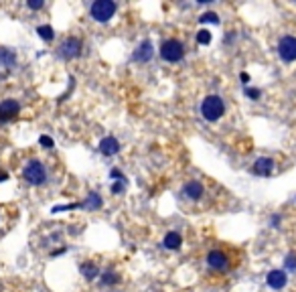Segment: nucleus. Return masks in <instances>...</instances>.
Segmentation results:
<instances>
[{
  "label": "nucleus",
  "mask_w": 296,
  "mask_h": 292,
  "mask_svg": "<svg viewBox=\"0 0 296 292\" xmlns=\"http://www.w3.org/2000/svg\"><path fill=\"white\" fill-rule=\"evenodd\" d=\"M112 179H114V181H124V175H122L118 169H112Z\"/></svg>",
  "instance_id": "27"
},
{
  "label": "nucleus",
  "mask_w": 296,
  "mask_h": 292,
  "mask_svg": "<svg viewBox=\"0 0 296 292\" xmlns=\"http://www.w3.org/2000/svg\"><path fill=\"white\" fill-rule=\"evenodd\" d=\"M199 23H213V25H219V17H217L215 13H205V15H201Z\"/></svg>",
  "instance_id": "21"
},
{
  "label": "nucleus",
  "mask_w": 296,
  "mask_h": 292,
  "mask_svg": "<svg viewBox=\"0 0 296 292\" xmlns=\"http://www.w3.org/2000/svg\"><path fill=\"white\" fill-rule=\"evenodd\" d=\"M201 114L207 122H217L225 114V104L219 95H207L201 104Z\"/></svg>",
  "instance_id": "1"
},
{
  "label": "nucleus",
  "mask_w": 296,
  "mask_h": 292,
  "mask_svg": "<svg viewBox=\"0 0 296 292\" xmlns=\"http://www.w3.org/2000/svg\"><path fill=\"white\" fill-rule=\"evenodd\" d=\"M272 171H274V161L268 159V157H262L254 163V173L260 175V177H270Z\"/></svg>",
  "instance_id": "12"
},
{
  "label": "nucleus",
  "mask_w": 296,
  "mask_h": 292,
  "mask_svg": "<svg viewBox=\"0 0 296 292\" xmlns=\"http://www.w3.org/2000/svg\"><path fill=\"white\" fill-rule=\"evenodd\" d=\"M39 144L45 146V149H53V146H55V142H53L51 136H41V138H39Z\"/></svg>",
  "instance_id": "23"
},
{
  "label": "nucleus",
  "mask_w": 296,
  "mask_h": 292,
  "mask_svg": "<svg viewBox=\"0 0 296 292\" xmlns=\"http://www.w3.org/2000/svg\"><path fill=\"white\" fill-rule=\"evenodd\" d=\"M211 39H213V35L207 29H201L199 33H197V43H199V45H209Z\"/></svg>",
  "instance_id": "20"
},
{
  "label": "nucleus",
  "mask_w": 296,
  "mask_h": 292,
  "mask_svg": "<svg viewBox=\"0 0 296 292\" xmlns=\"http://www.w3.org/2000/svg\"><path fill=\"white\" fill-rule=\"evenodd\" d=\"M89 15L97 23H108L116 15V3H112V0H95L89 9Z\"/></svg>",
  "instance_id": "3"
},
{
  "label": "nucleus",
  "mask_w": 296,
  "mask_h": 292,
  "mask_svg": "<svg viewBox=\"0 0 296 292\" xmlns=\"http://www.w3.org/2000/svg\"><path fill=\"white\" fill-rule=\"evenodd\" d=\"M37 35H39L43 41H53V39H55V31H53L51 25H41V27L37 29Z\"/></svg>",
  "instance_id": "18"
},
{
  "label": "nucleus",
  "mask_w": 296,
  "mask_h": 292,
  "mask_svg": "<svg viewBox=\"0 0 296 292\" xmlns=\"http://www.w3.org/2000/svg\"><path fill=\"white\" fill-rule=\"evenodd\" d=\"M81 49H83L81 41L75 39V37H69V39H65V41L61 43V47H59V55H61L63 59L69 61V59H75V57L81 55Z\"/></svg>",
  "instance_id": "5"
},
{
  "label": "nucleus",
  "mask_w": 296,
  "mask_h": 292,
  "mask_svg": "<svg viewBox=\"0 0 296 292\" xmlns=\"http://www.w3.org/2000/svg\"><path fill=\"white\" fill-rule=\"evenodd\" d=\"M181 243H183V237H181L177 231H169V233L165 235V239H163V246H165L167 250H179Z\"/></svg>",
  "instance_id": "14"
},
{
  "label": "nucleus",
  "mask_w": 296,
  "mask_h": 292,
  "mask_svg": "<svg viewBox=\"0 0 296 292\" xmlns=\"http://www.w3.org/2000/svg\"><path fill=\"white\" fill-rule=\"evenodd\" d=\"M17 63V53L13 49H7V47H0V65L5 67H13Z\"/></svg>",
  "instance_id": "15"
},
{
  "label": "nucleus",
  "mask_w": 296,
  "mask_h": 292,
  "mask_svg": "<svg viewBox=\"0 0 296 292\" xmlns=\"http://www.w3.org/2000/svg\"><path fill=\"white\" fill-rule=\"evenodd\" d=\"M286 268L288 270H296V254H288L286 256Z\"/></svg>",
  "instance_id": "24"
},
{
  "label": "nucleus",
  "mask_w": 296,
  "mask_h": 292,
  "mask_svg": "<svg viewBox=\"0 0 296 292\" xmlns=\"http://www.w3.org/2000/svg\"><path fill=\"white\" fill-rule=\"evenodd\" d=\"M270 225H272V227H278V225H280V217H278V215H272Z\"/></svg>",
  "instance_id": "28"
},
{
  "label": "nucleus",
  "mask_w": 296,
  "mask_h": 292,
  "mask_svg": "<svg viewBox=\"0 0 296 292\" xmlns=\"http://www.w3.org/2000/svg\"><path fill=\"white\" fill-rule=\"evenodd\" d=\"M5 181H9V175L5 171H0V183H5Z\"/></svg>",
  "instance_id": "30"
},
{
  "label": "nucleus",
  "mask_w": 296,
  "mask_h": 292,
  "mask_svg": "<svg viewBox=\"0 0 296 292\" xmlns=\"http://www.w3.org/2000/svg\"><path fill=\"white\" fill-rule=\"evenodd\" d=\"M245 95L250 97V100H260L262 97V91L258 87H245Z\"/></svg>",
  "instance_id": "22"
},
{
  "label": "nucleus",
  "mask_w": 296,
  "mask_h": 292,
  "mask_svg": "<svg viewBox=\"0 0 296 292\" xmlns=\"http://www.w3.org/2000/svg\"><path fill=\"white\" fill-rule=\"evenodd\" d=\"M239 79L243 81V85H248V81H250V75H248V73H241V75H239Z\"/></svg>",
  "instance_id": "29"
},
{
  "label": "nucleus",
  "mask_w": 296,
  "mask_h": 292,
  "mask_svg": "<svg viewBox=\"0 0 296 292\" xmlns=\"http://www.w3.org/2000/svg\"><path fill=\"white\" fill-rule=\"evenodd\" d=\"M97 149H100V153L104 157H114V155L120 153V142L114 136H106V138L100 140V146H97Z\"/></svg>",
  "instance_id": "11"
},
{
  "label": "nucleus",
  "mask_w": 296,
  "mask_h": 292,
  "mask_svg": "<svg viewBox=\"0 0 296 292\" xmlns=\"http://www.w3.org/2000/svg\"><path fill=\"white\" fill-rule=\"evenodd\" d=\"M185 195L189 199H193V201H199L203 197V185L197 183V181H189L185 185Z\"/></svg>",
  "instance_id": "13"
},
{
  "label": "nucleus",
  "mask_w": 296,
  "mask_h": 292,
  "mask_svg": "<svg viewBox=\"0 0 296 292\" xmlns=\"http://www.w3.org/2000/svg\"><path fill=\"white\" fill-rule=\"evenodd\" d=\"M21 112V106L17 100H5L0 104V122H11L19 116Z\"/></svg>",
  "instance_id": "8"
},
{
  "label": "nucleus",
  "mask_w": 296,
  "mask_h": 292,
  "mask_svg": "<svg viewBox=\"0 0 296 292\" xmlns=\"http://www.w3.org/2000/svg\"><path fill=\"white\" fill-rule=\"evenodd\" d=\"M155 55L153 51V43L151 41H142L136 49H134V53H132V61L136 63H146V61H151Z\"/></svg>",
  "instance_id": "7"
},
{
  "label": "nucleus",
  "mask_w": 296,
  "mask_h": 292,
  "mask_svg": "<svg viewBox=\"0 0 296 292\" xmlns=\"http://www.w3.org/2000/svg\"><path fill=\"white\" fill-rule=\"evenodd\" d=\"M120 278H118V274H114V272H104L102 276H100V282L104 284V286H112V284H116Z\"/></svg>",
  "instance_id": "19"
},
{
  "label": "nucleus",
  "mask_w": 296,
  "mask_h": 292,
  "mask_svg": "<svg viewBox=\"0 0 296 292\" xmlns=\"http://www.w3.org/2000/svg\"><path fill=\"white\" fill-rule=\"evenodd\" d=\"M122 191H124V181H116V183L112 185V193L118 195V193H122Z\"/></svg>",
  "instance_id": "26"
},
{
  "label": "nucleus",
  "mask_w": 296,
  "mask_h": 292,
  "mask_svg": "<svg viewBox=\"0 0 296 292\" xmlns=\"http://www.w3.org/2000/svg\"><path fill=\"white\" fill-rule=\"evenodd\" d=\"M81 274L87 278V280H93L95 276H100V270H97V266L95 264H91V262H85V264H81Z\"/></svg>",
  "instance_id": "17"
},
{
  "label": "nucleus",
  "mask_w": 296,
  "mask_h": 292,
  "mask_svg": "<svg viewBox=\"0 0 296 292\" xmlns=\"http://www.w3.org/2000/svg\"><path fill=\"white\" fill-rule=\"evenodd\" d=\"M81 207H85V209H89V211L100 209V207H102V197H100L97 193H89V195H87V199L81 203Z\"/></svg>",
  "instance_id": "16"
},
{
  "label": "nucleus",
  "mask_w": 296,
  "mask_h": 292,
  "mask_svg": "<svg viewBox=\"0 0 296 292\" xmlns=\"http://www.w3.org/2000/svg\"><path fill=\"white\" fill-rule=\"evenodd\" d=\"M23 177H25V181L29 185H37L39 187V185H43L47 181V171H45L41 161H29V165L23 171Z\"/></svg>",
  "instance_id": "4"
},
{
  "label": "nucleus",
  "mask_w": 296,
  "mask_h": 292,
  "mask_svg": "<svg viewBox=\"0 0 296 292\" xmlns=\"http://www.w3.org/2000/svg\"><path fill=\"white\" fill-rule=\"evenodd\" d=\"M266 282L272 290H282L288 284V276H286L284 270H270L268 276H266Z\"/></svg>",
  "instance_id": "10"
},
{
  "label": "nucleus",
  "mask_w": 296,
  "mask_h": 292,
  "mask_svg": "<svg viewBox=\"0 0 296 292\" xmlns=\"http://www.w3.org/2000/svg\"><path fill=\"white\" fill-rule=\"evenodd\" d=\"M207 266L211 270H225L229 266V258L225 256V252L221 250H213L207 254Z\"/></svg>",
  "instance_id": "9"
},
{
  "label": "nucleus",
  "mask_w": 296,
  "mask_h": 292,
  "mask_svg": "<svg viewBox=\"0 0 296 292\" xmlns=\"http://www.w3.org/2000/svg\"><path fill=\"white\" fill-rule=\"evenodd\" d=\"M27 7H29L31 11H39V9H43V0H29Z\"/></svg>",
  "instance_id": "25"
},
{
  "label": "nucleus",
  "mask_w": 296,
  "mask_h": 292,
  "mask_svg": "<svg viewBox=\"0 0 296 292\" xmlns=\"http://www.w3.org/2000/svg\"><path fill=\"white\" fill-rule=\"evenodd\" d=\"M161 57L169 63H177L185 57V45L179 39H167L161 45Z\"/></svg>",
  "instance_id": "2"
},
{
  "label": "nucleus",
  "mask_w": 296,
  "mask_h": 292,
  "mask_svg": "<svg viewBox=\"0 0 296 292\" xmlns=\"http://www.w3.org/2000/svg\"><path fill=\"white\" fill-rule=\"evenodd\" d=\"M278 55L282 57V61L286 63H292L296 61V37H284L280 43H278Z\"/></svg>",
  "instance_id": "6"
}]
</instances>
